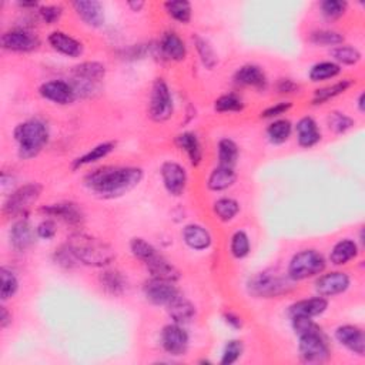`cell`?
Instances as JSON below:
<instances>
[{
  "label": "cell",
  "instance_id": "obj_1",
  "mask_svg": "<svg viewBox=\"0 0 365 365\" xmlns=\"http://www.w3.org/2000/svg\"><path fill=\"white\" fill-rule=\"evenodd\" d=\"M143 170L140 167H120L104 166L90 172L85 177V186L97 197L113 200L123 197L143 180Z\"/></svg>",
  "mask_w": 365,
  "mask_h": 365
},
{
  "label": "cell",
  "instance_id": "obj_2",
  "mask_svg": "<svg viewBox=\"0 0 365 365\" xmlns=\"http://www.w3.org/2000/svg\"><path fill=\"white\" fill-rule=\"evenodd\" d=\"M291 326L298 337V355L303 362L321 364L329 361L331 357L329 340L312 318L293 317Z\"/></svg>",
  "mask_w": 365,
  "mask_h": 365
},
{
  "label": "cell",
  "instance_id": "obj_3",
  "mask_svg": "<svg viewBox=\"0 0 365 365\" xmlns=\"http://www.w3.org/2000/svg\"><path fill=\"white\" fill-rule=\"evenodd\" d=\"M67 245L74 253L77 261L88 267L104 268L116 260V252L109 242L85 234L73 233L67 237Z\"/></svg>",
  "mask_w": 365,
  "mask_h": 365
},
{
  "label": "cell",
  "instance_id": "obj_4",
  "mask_svg": "<svg viewBox=\"0 0 365 365\" xmlns=\"http://www.w3.org/2000/svg\"><path fill=\"white\" fill-rule=\"evenodd\" d=\"M13 136L18 143L19 157L22 160H30L46 147L50 133L43 120L29 118L15 128Z\"/></svg>",
  "mask_w": 365,
  "mask_h": 365
},
{
  "label": "cell",
  "instance_id": "obj_5",
  "mask_svg": "<svg viewBox=\"0 0 365 365\" xmlns=\"http://www.w3.org/2000/svg\"><path fill=\"white\" fill-rule=\"evenodd\" d=\"M294 289V281L278 270L267 268L252 275L247 281V291L256 298H277L289 294Z\"/></svg>",
  "mask_w": 365,
  "mask_h": 365
},
{
  "label": "cell",
  "instance_id": "obj_6",
  "mask_svg": "<svg viewBox=\"0 0 365 365\" xmlns=\"http://www.w3.org/2000/svg\"><path fill=\"white\" fill-rule=\"evenodd\" d=\"M43 186L39 183H26L16 190H13L4 202L2 213L6 219H23L27 216L29 210L36 205L42 195Z\"/></svg>",
  "mask_w": 365,
  "mask_h": 365
},
{
  "label": "cell",
  "instance_id": "obj_7",
  "mask_svg": "<svg viewBox=\"0 0 365 365\" xmlns=\"http://www.w3.org/2000/svg\"><path fill=\"white\" fill-rule=\"evenodd\" d=\"M106 77V66L100 62H83L71 69V86L78 97H89Z\"/></svg>",
  "mask_w": 365,
  "mask_h": 365
},
{
  "label": "cell",
  "instance_id": "obj_8",
  "mask_svg": "<svg viewBox=\"0 0 365 365\" xmlns=\"http://www.w3.org/2000/svg\"><path fill=\"white\" fill-rule=\"evenodd\" d=\"M326 257L314 249H305L293 256L287 267V275L294 282H298L312 277H318L326 271Z\"/></svg>",
  "mask_w": 365,
  "mask_h": 365
},
{
  "label": "cell",
  "instance_id": "obj_9",
  "mask_svg": "<svg viewBox=\"0 0 365 365\" xmlns=\"http://www.w3.org/2000/svg\"><path fill=\"white\" fill-rule=\"evenodd\" d=\"M174 113V102L165 78H156L149 99V117L156 123H165Z\"/></svg>",
  "mask_w": 365,
  "mask_h": 365
},
{
  "label": "cell",
  "instance_id": "obj_10",
  "mask_svg": "<svg viewBox=\"0 0 365 365\" xmlns=\"http://www.w3.org/2000/svg\"><path fill=\"white\" fill-rule=\"evenodd\" d=\"M0 46L4 50L13 53H30L39 49L40 39L26 27H16L2 34Z\"/></svg>",
  "mask_w": 365,
  "mask_h": 365
},
{
  "label": "cell",
  "instance_id": "obj_11",
  "mask_svg": "<svg viewBox=\"0 0 365 365\" xmlns=\"http://www.w3.org/2000/svg\"><path fill=\"white\" fill-rule=\"evenodd\" d=\"M143 291L147 301L157 307H167L177 297L181 296L179 289L176 287V282L153 277L149 281H146Z\"/></svg>",
  "mask_w": 365,
  "mask_h": 365
},
{
  "label": "cell",
  "instance_id": "obj_12",
  "mask_svg": "<svg viewBox=\"0 0 365 365\" xmlns=\"http://www.w3.org/2000/svg\"><path fill=\"white\" fill-rule=\"evenodd\" d=\"M160 343L163 350L172 357H183L188 351L190 337L180 324H169L161 331Z\"/></svg>",
  "mask_w": 365,
  "mask_h": 365
},
{
  "label": "cell",
  "instance_id": "obj_13",
  "mask_svg": "<svg viewBox=\"0 0 365 365\" xmlns=\"http://www.w3.org/2000/svg\"><path fill=\"white\" fill-rule=\"evenodd\" d=\"M351 286V278L344 271H330L318 275L315 280L314 289L321 297H336L344 294Z\"/></svg>",
  "mask_w": 365,
  "mask_h": 365
},
{
  "label": "cell",
  "instance_id": "obj_14",
  "mask_svg": "<svg viewBox=\"0 0 365 365\" xmlns=\"http://www.w3.org/2000/svg\"><path fill=\"white\" fill-rule=\"evenodd\" d=\"M40 213H43L49 219L60 220L71 227L83 226L85 223V213L82 207L71 201H62L55 202V205H48L40 209Z\"/></svg>",
  "mask_w": 365,
  "mask_h": 365
},
{
  "label": "cell",
  "instance_id": "obj_15",
  "mask_svg": "<svg viewBox=\"0 0 365 365\" xmlns=\"http://www.w3.org/2000/svg\"><path fill=\"white\" fill-rule=\"evenodd\" d=\"M160 174L161 180H163L165 188L167 193L173 197H180L186 191L187 187V172L186 169L176 163V161H165L160 167Z\"/></svg>",
  "mask_w": 365,
  "mask_h": 365
},
{
  "label": "cell",
  "instance_id": "obj_16",
  "mask_svg": "<svg viewBox=\"0 0 365 365\" xmlns=\"http://www.w3.org/2000/svg\"><path fill=\"white\" fill-rule=\"evenodd\" d=\"M39 95L45 100L60 106L70 104L77 97L71 83L66 80H50V82L43 83L39 88Z\"/></svg>",
  "mask_w": 365,
  "mask_h": 365
},
{
  "label": "cell",
  "instance_id": "obj_17",
  "mask_svg": "<svg viewBox=\"0 0 365 365\" xmlns=\"http://www.w3.org/2000/svg\"><path fill=\"white\" fill-rule=\"evenodd\" d=\"M36 237V230H33L32 224L25 217L18 219L9 230V242L12 249L18 253L27 252L34 245Z\"/></svg>",
  "mask_w": 365,
  "mask_h": 365
},
{
  "label": "cell",
  "instance_id": "obj_18",
  "mask_svg": "<svg viewBox=\"0 0 365 365\" xmlns=\"http://www.w3.org/2000/svg\"><path fill=\"white\" fill-rule=\"evenodd\" d=\"M76 15L86 26L99 29L104 25V8L97 0H77L71 4Z\"/></svg>",
  "mask_w": 365,
  "mask_h": 365
},
{
  "label": "cell",
  "instance_id": "obj_19",
  "mask_svg": "<svg viewBox=\"0 0 365 365\" xmlns=\"http://www.w3.org/2000/svg\"><path fill=\"white\" fill-rule=\"evenodd\" d=\"M336 340L348 351L358 357H364L365 352V336L361 327L352 324H344L336 330Z\"/></svg>",
  "mask_w": 365,
  "mask_h": 365
},
{
  "label": "cell",
  "instance_id": "obj_20",
  "mask_svg": "<svg viewBox=\"0 0 365 365\" xmlns=\"http://www.w3.org/2000/svg\"><path fill=\"white\" fill-rule=\"evenodd\" d=\"M48 42L50 45V48L53 50H56L57 53L70 57V59H77L83 55V43L78 42L77 39H74L73 36L60 32V30H55L49 34Z\"/></svg>",
  "mask_w": 365,
  "mask_h": 365
},
{
  "label": "cell",
  "instance_id": "obj_21",
  "mask_svg": "<svg viewBox=\"0 0 365 365\" xmlns=\"http://www.w3.org/2000/svg\"><path fill=\"white\" fill-rule=\"evenodd\" d=\"M234 82L238 86L266 90L268 80L266 71L257 64H245L234 73Z\"/></svg>",
  "mask_w": 365,
  "mask_h": 365
},
{
  "label": "cell",
  "instance_id": "obj_22",
  "mask_svg": "<svg viewBox=\"0 0 365 365\" xmlns=\"http://www.w3.org/2000/svg\"><path fill=\"white\" fill-rule=\"evenodd\" d=\"M99 284L102 290L110 297H121L128 291V277L116 270V268H104L99 274Z\"/></svg>",
  "mask_w": 365,
  "mask_h": 365
},
{
  "label": "cell",
  "instance_id": "obj_23",
  "mask_svg": "<svg viewBox=\"0 0 365 365\" xmlns=\"http://www.w3.org/2000/svg\"><path fill=\"white\" fill-rule=\"evenodd\" d=\"M158 49L163 57L172 62H183L187 56L184 40L176 32H166L158 42Z\"/></svg>",
  "mask_w": 365,
  "mask_h": 365
},
{
  "label": "cell",
  "instance_id": "obj_24",
  "mask_svg": "<svg viewBox=\"0 0 365 365\" xmlns=\"http://www.w3.org/2000/svg\"><path fill=\"white\" fill-rule=\"evenodd\" d=\"M186 246L194 252H205L212 247L213 237L210 231L200 224H187L181 231Z\"/></svg>",
  "mask_w": 365,
  "mask_h": 365
},
{
  "label": "cell",
  "instance_id": "obj_25",
  "mask_svg": "<svg viewBox=\"0 0 365 365\" xmlns=\"http://www.w3.org/2000/svg\"><path fill=\"white\" fill-rule=\"evenodd\" d=\"M329 310V300L326 297H312V298H305L300 300L294 304L290 305L289 308V315L290 318L293 317H307V318H315L322 315Z\"/></svg>",
  "mask_w": 365,
  "mask_h": 365
},
{
  "label": "cell",
  "instance_id": "obj_26",
  "mask_svg": "<svg viewBox=\"0 0 365 365\" xmlns=\"http://www.w3.org/2000/svg\"><path fill=\"white\" fill-rule=\"evenodd\" d=\"M296 135L297 142L303 149H311L317 146L322 139L319 126L311 116H304L297 121Z\"/></svg>",
  "mask_w": 365,
  "mask_h": 365
},
{
  "label": "cell",
  "instance_id": "obj_27",
  "mask_svg": "<svg viewBox=\"0 0 365 365\" xmlns=\"http://www.w3.org/2000/svg\"><path fill=\"white\" fill-rule=\"evenodd\" d=\"M147 271L153 278H161L176 282L180 278V271L163 254L157 252L149 261L144 263Z\"/></svg>",
  "mask_w": 365,
  "mask_h": 365
},
{
  "label": "cell",
  "instance_id": "obj_28",
  "mask_svg": "<svg viewBox=\"0 0 365 365\" xmlns=\"http://www.w3.org/2000/svg\"><path fill=\"white\" fill-rule=\"evenodd\" d=\"M359 254L358 245L351 238H344L336 242L330 253V263L336 267H341L355 260Z\"/></svg>",
  "mask_w": 365,
  "mask_h": 365
},
{
  "label": "cell",
  "instance_id": "obj_29",
  "mask_svg": "<svg viewBox=\"0 0 365 365\" xmlns=\"http://www.w3.org/2000/svg\"><path fill=\"white\" fill-rule=\"evenodd\" d=\"M114 150H116V142H103V143L95 146L93 149H90L88 153H85L80 157H77L76 160H73L71 169L73 170H78V169H82V167L90 166L93 163H97V161L106 158Z\"/></svg>",
  "mask_w": 365,
  "mask_h": 365
},
{
  "label": "cell",
  "instance_id": "obj_30",
  "mask_svg": "<svg viewBox=\"0 0 365 365\" xmlns=\"http://www.w3.org/2000/svg\"><path fill=\"white\" fill-rule=\"evenodd\" d=\"M176 144L180 150H183L191 166L197 167L201 160H202V147H201V143L197 137V135L191 133V132H184V133H180L177 137H176Z\"/></svg>",
  "mask_w": 365,
  "mask_h": 365
},
{
  "label": "cell",
  "instance_id": "obj_31",
  "mask_svg": "<svg viewBox=\"0 0 365 365\" xmlns=\"http://www.w3.org/2000/svg\"><path fill=\"white\" fill-rule=\"evenodd\" d=\"M167 311L173 322L180 324V326L191 322L197 314L195 305L190 300L184 298L183 296L177 297L170 305H167Z\"/></svg>",
  "mask_w": 365,
  "mask_h": 365
},
{
  "label": "cell",
  "instance_id": "obj_32",
  "mask_svg": "<svg viewBox=\"0 0 365 365\" xmlns=\"http://www.w3.org/2000/svg\"><path fill=\"white\" fill-rule=\"evenodd\" d=\"M235 180H237V173L234 169L217 166L213 169V172L207 179V187L212 191H226L234 186Z\"/></svg>",
  "mask_w": 365,
  "mask_h": 365
},
{
  "label": "cell",
  "instance_id": "obj_33",
  "mask_svg": "<svg viewBox=\"0 0 365 365\" xmlns=\"http://www.w3.org/2000/svg\"><path fill=\"white\" fill-rule=\"evenodd\" d=\"M267 139L271 144L280 146L289 142L293 135V123L287 118H277L273 120L266 130Z\"/></svg>",
  "mask_w": 365,
  "mask_h": 365
},
{
  "label": "cell",
  "instance_id": "obj_34",
  "mask_svg": "<svg viewBox=\"0 0 365 365\" xmlns=\"http://www.w3.org/2000/svg\"><path fill=\"white\" fill-rule=\"evenodd\" d=\"M352 85H354V82H352L351 78H344V80H340V82H337V83H334L331 86L317 89L314 92V96H312V104L314 106L326 104L327 102L336 99L337 96L344 95Z\"/></svg>",
  "mask_w": 365,
  "mask_h": 365
},
{
  "label": "cell",
  "instance_id": "obj_35",
  "mask_svg": "<svg viewBox=\"0 0 365 365\" xmlns=\"http://www.w3.org/2000/svg\"><path fill=\"white\" fill-rule=\"evenodd\" d=\"M240 157V149L237 143L228 137L221 139L217 144V160L219 166L234 169Z\"/></svg>",
  "mask_w": 365,
  "mask_h": 365
},
{
  "label": "cell",
  "instance_id": "obj_36",
  "mask_svg": "<svg viewBox=\"0 0 365 365\" xmlns=\"http://www.w3.org/2000/svg\"><path fill=\"white\" fill-rule=\"evenodd\" d=\"M193 43H194V48L197 50L201 64L209 70H213L219 63V57H217V53H216L214 48L212 46V43L206 37H202L200 34H195L193 37Z\"/></svg>",
  "mask_w": 365,
  "mask_h": 365
},
{
  "label": "cell",
  "instance_id": "obj_37",
  "mask_svg": "<svg viewBox=\"0 0 365 365\" xmlns=\"http://www.w3.org/2000/svg\"><path fill=\"white\" fill-rule=\"evenodd\" d=\"M344 40L345 37L343 33L330 29H317L310 34V42L314 46L321 48H336L344 45Z\"/></svg>",
  "mask_w": 365,
  "mask_h": 365
},
{
  "label": "cell",
  "instance_id": "obj_38",
  "mask_svg": "<svg viewBox=\"0 0 365 365\" xmlns=\"http://www.w3.org/2000/svg\"><path fill=\"white\" fill-rule=\"evenodd\" d=\"M340 73H341V66L337 64L336 62H319L311 66L308 71V77L311 82L319 83L337 77Z\"/></svg>",
  "mask_w": 365,
  "mask_h": 365
},
{
  "label": "cell",
  "instance_id": "obj_39",
  "mask_svg": "<svg viewBox=\"0 0 365 365\" xmlns=\"http://www.w3.org/2000/svg\"><path fill=\"white\" fill-rule=\"evenodd\" d=\"M213 212L220 221L228 223L240 213V202L231 197H221L213 205Z\"/></svg>",
  "mask_w": 365,
  "mask_h": 365
},
{
  "label": "cell",
  "instance_id": "obj_40",
  "mask_svg": "<svg viewBox=\"0 0 365 365\" xmlns=\"http://www.w3.org/2000/svg\"><path fill=\"white\" fill-rule=\"evenodd\" d=\"M165 11L173 20L181 25H188L193 16L191 4L187 0H170L165 4Z\"/></svg>",
  "mask_w": 365,
  "mask_h": 365
},
{
  "label": "cell",
  "instance_id": "obj_41",
  "mask_svg": "<svg viewBox=\"0 0 365 365\" xmlns=\"http://www.w3.org/2000/svg\"><path fill=\"white\" fill-rule=\"evenodd\" d=\"M250 252H252V242H250L249 234L242 230L235 231L230 240L231 256L237 260H242L250 254Z\"/></svg>",
  "mask_w": 365,
  "mask_h": 365
},
{
  "label": "cell",
  "instance_id": "obj_42",
  "mask_svg": "<svg viewBox=\"0 0 365 365\" xmlns=\"http://www.w3.org/2000/svg\"><path fill=\"white\" fill-rule=\"evenodd\" d=\"M330 55L331 57L334 59V62L337 64H344V66H354L357 63L361 62L362 59V55L361 52L351 46V45H340V46H336L330 50Z\"/></svg>",
  "mask_w": 365,
  "mask_h": 365
},
{
  "label": "cell",
  "instance_id": "obj_43",
  "mask_svg": "<svg viewBox=\"0 0 365 365\" xmlns=\"http://www.w3.org/2000/svg\"><path fill=\"white\" fill-rule=\"evenodd\" d=\"M0 278H2V287H0V300L5 303L8 300L13 298L16 296V293L19 291V280H18L16 274L6 267L0 268Z\"/></svg>",
  "mask_w": 365,
  "mask_h": 365
},
{
  "label": "cell",
  "instance_id": "obj_44",
  "mask_svg": "<svg viewBox=\"0 0 365 365\" xmlns=\"http://www.w3.org/2000/svg\"><path fill=\"white\" fill-rule=\"evenodd\" d=\"M327 126L334 135H344L355 126V120L343 111H331L327 117Z\"/></svg>",
  "mask_w": 365,
  "mask_h": 365
},
{
  "label": "cell",
  "instance_id": "obj_45",
  "mask_svg": "<svg viewBox=\"0 0 365 365\" xmlns=\"http://www.w3.org/2000/svg\"><path fill=\"white\" fill-rule=\"evenodd\" d=\"M214 110L217 113H238L245 110V102L235 93H227L216 99Z\"/></svg>",
  "mask_w": 365,
  "mask_h": 365
},
{
  "label": "cell",
  "instance_id": "obj_46",
  "mask_svg": "<svg viewBox=\"0 0 365 365\" xmlns=\"http://www.w3.org/2000/svg\"><path fill=\"white\" fill-rule=\"evenodd\" d=\"M347 9L348 4L345 0H324L319 4L321 15L331 22L341 19L347 13Z\"/></svg>",
  "mask_w": 365,
  "mask_h": 365
},
{
  "label": "cell",
  "instance_id": "obj_47",
  "mask_svg": "<svg viewBox=\"0 0 365 365\" xmlns=\"http://www.w3.org/2000/svg\"><path fill=\"white\" fill-rule=\"evenodd\" d=\"M53 261H55L59 267H62V268H64V270H71V268H74V267H77V266L80 264V263L77 261L74 253H73L71 249L69 247L67 242H63L62 246H59V247L55 250V253H53Z\"/></svg>",
  "mask_w": 365,
  "mask_h": 365
},
{
  "label": "cell",
  "instance_id": "obj_48",
  "mask_svg": "<svg viewBox=\"0 0 365 365\" xmlns=\"http://www.w3.org/2000/svg\"><path fill=\"white\" fill-rule=\"evenodd\" d=\"M242 352H245V345H242V343L240 340H230L223 350L220 364L221 365H231L241 358Z\"/></svg>",
  "mask_w": 365,
  "mask_h": 365
},
{
  "label": "cell",
  "instance_id": "obj_49",
  "mask_svg": "<svg viewBox=\"0 0 365 365\" xmlns=\"http://www.w3.org/2000/svg\"><path fill=\"white\" fill-rule=\"evenodd\" d=\"M37 13L46 25H56L63 16V8L60 5H43L37 9Z\"/></svg>",
  "mask_w": 365,
  "mask_h": 365
},
{
  "label": "cell",
  "instance_id": "obj_50",
  "mask_svg": "<svg viewBox=\"0 0 365 365\" xmlns=\"http://www.w3.org/2000/svg\"><path fill=\"white\" fill-rule=\"evenodd\" d=\"M291 109H293V103L291 102H280V103H275V104L267 107L266 110H263L261 111V118L277 120L282 114H287Z\"/></svg>",
  "mask_w": 365,
  "mask_h": 365
},
{
  "label": "cell",
  "instance_id": "obj_51",
  "mask_svg": "<svg viewBox=\"0 0 365 365\" xmlns=\"http://www.w3.org/2000/svg\"><path fill=\"white\" fill-rule=\"evenodd\" d=\"M36 234L42 240H52L57 234V226L53 219H45L36 227Z\"/></svg>",
  "mask_w": 365,
  "mask_h": 365
},
{
  "label": "cell",
  "instance_id": "obj_52",
  "mask_svg": "<svg viewBox=\"0 0 365 365\" xmlns=\"http://www.w3.org/2000/svg\"><path fill=\"white\" fill-rule=\"evenodd\" d=\"M277 90L281 95H293L300 90V86L294 82L293 78H280L277 83Z\"/></svg>",
  "mask_w": 365,
  "mask_h": 365
},
{
  "label": "cell",
  "instance_id": "obj_53",
  "mask_svg": "<svg viewBox=\"0 0 365 365\" xmlns=\"http://www.w3.org/2000/svg\"><path fill=\"white\" fill-rule=\"evenodd\" d=\"M223 319L227 324L228 327H231L233 330H241L242 329V318L231 311H227L223 314Z\"/></svg>",
  "mask_w": 365,
  "mask_h": 365
},
{
  "label": "cell",
  "instance_id": "obj_54",
  "mask_svg": "<svg viewBox=\"0 0 365 365\" xmlns=\"http://www.w3.org/2000/svg\"><path fill=\"white\" fill-rule=\"evenodd\" d=\"M12 321H13V317H12V312L8 310V307H5V305L0 307V329L6 330L12 324Z\"/></svg>",
  "mask_w": 365,
  "mask_h": 365
},
{
  "label": "cell",
  "instance_id": "obj_55",
  "mask_svg": "<svg viewBox=\"0 0 365 365\" xmlns=\"http://www.w3.org/2000/svg\"><path fill=\"white\" fill-rule=\"evenodd\" d=\"M128 6L130 8L132 12H142L146 6L144 2H142V0H130V2H128Z\"/></svg>",
  "mask_w": 365,
  "mask_h": 365
},
{
  "label": "cell",
  "instance_id": "obj_56",
  "mask_svg": "<svg viewBox=\"0 0 365 365\" xmlns=\"http://www.w3.org/2000/svg\"><path fill=\"white\" fill-rule=\"evenodd\" d=\"M18 6L22 8V9H27V11H29V9H39V8H40L37 2H19Z\"/></svg>",
  "mask_w": 365,
  "mask_h": 365
},
{
  "label": "cell",
  "instance_id": "obj_57",
  "mask_svg": "<svg viewBox=\"0 0 365 365\" xmlns=\"http://www.w3.org/2000/svg\"><path fill=\"white\" fill-rule=\"evenodd\" d=\"M364 100H365V95H364V93H361V95L358 96V103H357V106H358V110H359L361 113H364V111H365V103H364Z\"/></svg>",
  "mask_w": 365,
  "mask_h": 365
}]
</instances>
